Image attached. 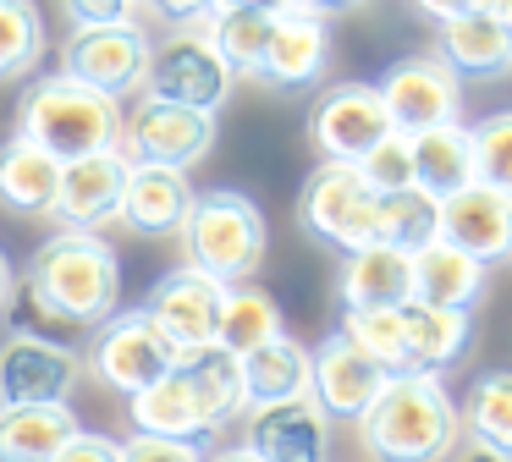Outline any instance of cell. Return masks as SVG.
Here are the masks:
<instances>
[{
  "label": "cell",
  "mask_w": 512,
  "mask_h": 462,
  "mask_svg": "<svg viewBox=\"0 0 512 462\" xmlns=\"http://www.w3.org/2000/svg\"><path fill=\"white\" fill-rule=\"evenodd\" d=\"M413 297V253L397 242H364L342 253L336 270V303L342 308H391Z\"/></svg>",
  "instance_id": "21"
},
{
  "label": "cell",
  "mask_w": 512,
  "mask_h": 462,
  "mask_svg": "<svg viewBox=\"0 0 512 462\" xmlns=\"http://www.w3.org/2000/svg\"><path fill=\"white\" fill-rule=\"evenodd\" d=\"M413 6H419L430 22H446V17H457V11H474L479 0H413Z\"/></svg>",
  "instance_id": "42"
},
{
  "label": "cell",
  "mask_w": 512,
  "mask_h": 462,
  "mask_svg": "<svg viewBox=\"0 0 512 462\" xmlns=\"http://www.w3.org/2000/svg\"><path fill=\"white\" fill-rule=\"evenodd\" d=\"M12 281H17V270H12V259L0 253V308H6V297H12Z\"/></svg>",
  "instance_id": "46"
},
{
  "label": "cell",
  "mask_w": 512,
  "mask_h": 462,
  "mask_svg": "<svg viewBox=\"0 0 512 462\" xmlns=\"http://www.w3.org/2000/svg\"><path fill=\"white\" fill-rule=\"evenodd\" d=\"M221 297H226V281H215L210 270H199V264H177L171 275H160V281L149 286L144 314L166 330V341L177 352H193V347H210L215 341Z\"/></svg>",
  "instance_id": "13"
},
{
  "label": "cell",
  "mask_w": 512,
  "mask_h": 462,
  "mask_svg": "<svg viewBox=\"0 0 512 462\" xmlns=\"http://www.w3.org/2000/svg\"><path fill=\"white\" fill-rule=\"evenodd\" d=\"M232 83L237 77L226 72V61L215 55V44L204 39V28H177L166 44L149 50V72H144V88H138V94L177 99V105L221 116V105L232 99Z\"/></svg>",
  "instance_id": "10"
},
{
  "label": "cell",
  "mask_w": 512,
  "mask_h": 462,
  "mask_svg": "<svg viewBox=\"0 0 512 462\" xmlns=\"http://www.w3.org/2000/svg\"><path fill=\"white\" fill-rule=\"evenodd\" d=\"M61 6H67L72 28H83V22H133L144 0H61Z\"/></svg>",
  "instance_id": "40"
},
{
  "label": "cell",
  "mask_w": 512,
  "mask_h": 462,
  "mask_svg": "<svg viewBox=\"0 0 512 462\" xmlns=\"http://www.w3.org/2000/svg\"><path fill=\"white\" fill-rule=\"evenodd\" d=\"M358 171H364V182L375 187V193L408 187V182H413V143H408V132L391 127L386 138H380L375 149H369L364 160H358Z\"/></svg>",
  "instance_id": "37"
},
{
  "label": "cell",
  "mask_w": 512,
  "mask_h": 462,
  "mask_svg": "<svg viewBox=\"0 0 512 462\" xmlns=\"http://www.w3.org/2000/svg\"><path fill=\"white\" fill-rule=\"evenodd\" d=\"M177 374H182V385H188L199 418L210 424V435H221L232 418L248 413V391H243L237 352H226L221 341H210V347H193V352H177Z\"/></svg>",
  "instance_id": "22"
},
{
  "label": "cell",
  "mask_w": 512,
  "mask_h": 462,
  "mask_svg": "<svg viewBox=\"0 0 512 462\" xmlns=\"http://www.w3.org/2000/svg\"><path fill=\"white\" fill-rule=\"evenodd\" d=\"M375 187L364 182L358 160H320L303 176L298 193V220L314 242L336 253H353L364 242H380V220H375Z\"/></svg>",
  "instance_id": "6"
},
{
  "label": "cell",
  "mask_w": 512,
  "mask_h": 462,
  "mask_svg": "<svg viewBox=\"0 0 512 462\" xmlns=\"http://www.w3.org/2000/svg\"><path fill=\"white\" fill-rule=\"evenodd\" d=\"M204 462H265V457H254L248 446H226V451H204Z\"/></svg>",
  "instance_id": "45"
},
{
  "label": "cell",
  "mask_w": 512,
  "mask_h": 462,
  "mask_svg": "<svg viewBox=\"0 0 512 462\" xmlns=\"http://www.w3.org/2000/svg\"><path fill=\"white\" fill-rule=\"evenodd\" d=\"M182 248L188 264L210 270L215 281H248V275L265 264V215L248 193L237 187H204L188 198V215H182Z\"/></svg>",
  "instance_id": "5"
},
{
  "label": "cell",
  "mask_w": 512,
  "mask_h": 462,
  "mask_svg": "<svg viewBox=\"0 0 512 462\" xmlns=\"http://www.w3.org/2000/svg\"><path fill=\"white\" fill-rule=\"evenodd\" d=\"M122 462H204V446L193 440H171V435H144L122 440Z\"/></svg>",
  "instance_id": "38"
},
{
  "label": "cell",
  "mask_w": 512,
  "mask_h": 462,
  "mask_svg": "<svg viewBox=\"0 0 512 462\" xmlns=\"http://www.w3.org/2000/svg\"><path fill=\"white\" fill-rule=\"evenodd\" d=\"M281 336V308L265 286H248V281H226L221 297V325H215V341L226 352H248L259 341Z\"/></svg>",
  "instance_id": "32"
},
{
  "label": "cell",
  "mask_w": 512,
  "mask_h": 462,
  "mask_svg": "<svg viewBox=\"0 0 512 462\" xmlns=\"http://www.w3.org/2000/svg\"><path fill=\"white\" fill-rule=\"evenodd\" d=\"M281 11H248V6H215L210 17L199 22L204 39L215 44V55L226 61L232 77H254L259 72V55H265V39L276 28Z\"/></svg>",
  "instance_id": "31"
},
{
  "label": "cell",
  "mask_w": 512,
  "mask_h": 462,
  "mask_svg": "<svg viewBox=\"0 0 512 462\" xmlns=\"http://www.w3.org/2000/svg\"><path fill=\"white\" fill-rule=\"evenodd\" d=\"M171 363H177V347L166 341V330H160L144 308H116L111 319L94 325L83 369H89L105 391L133 396V391H144L149 380H160Z\"/></svg>",
  "instance_id": "7"
},
{
  "label": "cell",
  "mask_w": 512,
  "mask_h": 462,
  "mask_svg": "<svg viewBox=\"0 0 512 462\" xmlns=\"http://www.w3.org/2000/svg\"><path fill=\"white\" fill-rule=\"evenodd\" d=\"M435 55L457 77H507L512 72V39L490 11H457L435 22Z\"/></svg>",
  "instance_id": "23"
},
{
  "label": "cell",
  "mask_w": 512,
  "mask_h": 462,
  "mask_svg": "<svg viewBox=\"0 0 512 462\" xmlns=\"http://www.w3.org/2000/svg\"><path fill=\"white\" fill-rule=\"evenodd\" d=\"M435 237L474 253L479 264H507L512 259V193L485 187V182H468L457 193H446Z\"/></svg>",
  "instance_id": "16"
},
{
  "label": "cell",
  "mask_w": 512,
  "mask_h": 462,
  "mask_svg": "<svg viewBox=\"0 0 512 462\" xmlns=\"http://www.w3.org/2000/svg\"><path fill=\"white\" fill-rule=\"evenodd\" d=\"M127 418H133V429H144V435H171V440H193V446L210 451V424L199 418V407H193L188 385H182L177 363H171L160 380H149L144 391L127 396Z\"/></svg>",
  "instance_id": "28"
},
{
  "label": "cell",
  "mask_w": 512,
  "mask_h": 462,
  "mask_svg": "<svg viewBox=\"0 0 512 462\" xmlns=\"http://www.w3.org/2000/svg\"><path fill=\"white\" fill-rule=\"evenodd\" d=\"M83 358L78 347H56L12 330L0 347V407H23V402H67V391L78 385Z\"/></svg>",
  "instance_id": "15"
},
{
  "label": "cell",
  "mask_w": 512,
  "mask_h": 462,
  "mask_svg": "<svg viewBox=\"0 0 512 462\" xmlns=\"http://www.w3.org/2000/svg\"><path fill=\"white\" fill-rule=\"evenodd\" d=\"M45 61V17L34 0H0V83H17Z\"/></svg>",
  "instance_id": "34"
},
{
  "label": "cell",
  "mask_w": 512,
  "mask_h": 462,
  "mask_svg": "<svg viewBox=\"0 0 512 462\" xmlns=\"http://www.w3.org/2000/svg\"><path fill=\"white\" fill-rule=\"evenodd\" d=\"M358 446L369 462H452L463 418L441 374H391L358 418Z\"/></svg>",
  "instance_id": "1"
},
{
  "label": "cell",
  "mask_w": 512,
  "mask_h": 462,
  "mask_svg": "<svg viewBox=\"0 0 512 462\" xmlns=\"http://www.w3.org/2000/svg\"><path fill=\"white\" fill-rule=\"evenodd\" d=\"M408 143H413V182H419L430 198H446V193H457V187L474 182V149H468V127L441 121V127L408 132Z\"/></svg>",
  "instance_id": "29"
},
{
  "label": "cell",
  "mask_w": 512,
  "mask_h": 462,
  "mask_svg": "<svg viewBox=\"0 0 512 462\" xmlns=\"http://www.w3.org/2000/svg\"><path fill=\"white\" fill-rule=\"evenodd\" d=\"M188 171L177 165H149V160H127V182H122V204L116 220L138 237H177L182 215H188Z\"/></svg>",
  "instance_id": "20"
},
{
  "label": "cell",
  "mask_w": 512,
  "mask_h": 462,
  "mask_svg": "<svg viewBox=\"0 0 512 462\" xmlns=\"http://www.w3.org/2000/svg\"><path fill=\"white\" fill-rule=\"evenodd\" d=\"M6 308H12V330H23V336H39V341H56V347H78L83 330L67 325L61 314H50L45 303H39L34 292L23 286V275L12 281V297H6Z\"/></svg>",
  "instance_id": "36"
},
{
  "label": "cell",
  "mask_w": 512,
  "mask_h": 462,
  "mask_svg": "<svg viewBox=\"0 0 512 462\" xmlns=\"http://www.w3.org/2000/svg\"><path fill=\"white\" fill-rule=\"evenodd\" d=\"M116 149L127 160L188 171V165H199L215 149V116L210 110H193V105H177V99L144 94L133 110H122V138H116Z\"/></svg>",
  "instance_id": "9"
},
{
  "label": "cell",
  "mask_w": 512,
  "mask_h": 462,
  "mask_svg": "<svg viewBox=\"0 0 512 462\" xmlns=\"http://www.w3.org/2000/svg\"><path fill=\"white\" fill-rule=\"evenodd\" d=\"M325 61H331V33H325V17L320 11H281L276 28L265 39V55H259V83L281 88V94H303V88L320 83Z\"/></svg>",
  "instance_id": "18"
},
{
  "label": "cell",
  "mask_w": 512,
  "mask_h": 462,
  "mask_svg": "<svg viewBox=\"0 0 512 462\" xmlns=\"http://www.w3.org/2000/svg\"><path fill=\"white\" fill-rule=\"evenodd\" d=\"M17 132L50 149L56 160H78V154L116 149L122 138V99L100 94V88L78 83L67 72L34 77V88L17 105Z\"/></svg>",
  "instance_id": "4"
},
{
  "label": "cell",
  "mask_w": 512,
  "mask_h": 462,
  "mask_svg": "<svg viewBox=\"0 0 512 462\" xmlns=\"http://www.w3.org/2000/svg\"><path fill=\"white\" fill-rule=\"evenodd\" d=\"M468 149H474V182L512 193V110H490L468 127Z\"/></svg>",
  "instance_id": "35"
},
{
  "label": "cell",
  "mask_w": 512,
  "mask_h": 462,
  "mask_svg": "<svg viewBox=\"0 0 512 462\" xmlns=\"http://www.w3.org/2000/svg\"><path fill=\"white\" fill-rule=\"evenodd\" d=\"M56 462H122V446H116L111 435H100V429H72V440L56 451Z\"/></svg>",
  "instance_id": "39"
},
{
  "label": "cell",
  "mask_w": 512,
  "mask_h": 462,
  "mask_svg": "<svg viewBox=\"0 0 512 462\" xmlns=\"http://www.w3.org/2000/svg\"><path fill=\"white\" fill-rule=\"evenodd\" d=\"M23 286L67 325L94 330L100 319H111L122 308V259L100 231L61 226L56 237H45L34 248Z\"/></svg>",
  "instance_id": "3"
},
{
  "label": "cell",
  "mask_w": 512,
  "mask_h": 462,
  "mask_svg": "<svg viewBox=\"0 0 512 462\" xmlns=\"http://www.w3.org/2000/svg\"><path fill=\"white\" fill-rule=\"evenodd\" d=\"M122 182H127V154H122V149H100V154L61 160L56 209H50V215H56L61 226H89V231H100L105 220H116Z\"/></svg>",
  "instance_id": "19"
},
{
  "label": "cell",
  "mask_w": 512,
  "mask_h": 462,
  "mask_svg": "<svg viewBox=\"0 0 512 462\" xmlns=\"http://www.w3.org/2000/svg\"><path fill=\"white\" fill-rule=\"evenodd\" d=\"M474 11H490V17H496L501 28H507V39H512V0H479Z\"/></svg>",
  "instance_id": "43"
},
{
  "label": "cell",
  "mask_w": 512,
  "mask_h": 462,
  "mask_svg": "<svg viewBox=\"0 0 512 462\" xmlns=\"http://www.w3.org/2000/svg\"><path fill=\"white\" fill-rule=\"evenodd\" d=\"M463 435L474 446L496 451L501 462H512V369H485L457 402Z\"/></svg>",
  "instance_id": "30"
},
{
  "label": "cell",
  "mask_w": 512,
  "mask_h": 462,
  "mask_svg": "<svg viewBox=\"0 0 512 462\" xmlns=\"http://www.w3.org/2000/svg\"><path fill=\"white\" fill-rule=\"evenodd\" d=\"M243 446L265 462H325L331 446V418L320 413L314 396H287V402L248 407Z\"/></svg>",
  "instance_id": "17"
},
{
  "label": "cell",
  "mask_w": 512,
  "mask_h": 462,
  "mask_svg": "<svg viewBox=\"0 0 512 462\" xmlns=\"http://www.w3.org/2000/svg\"><path fill=\"white\" fill-rule=\"evenodd\" d=\"M309 369H314L309 374V396L320 402L325 418H342V424H358L364 407L380 396V385L391 380L342 325L320 341V352H309Z\"/></svg>",
  "instance_id": "14"
},
{
  "label": "cell",
  "mask_w": 512,
  "mask_h": 462,
  "mask_svg": "<svg viewBox=\"0 0 512 462\" xmlns=\"http://www.w3.org/2000/svg\"><path fill=\"white\" fill-rule=\"evenodd\" d=\"M386 132L391 116L375 83H336L309 110V143L320 149V160H364Z\"/></svg>",
  "instance_id": "12"
},
{
  "label": "cell",
  "mask_w": 512,
  "mask_h": 462,
  "mask_svg": "<svg viewBox=\"0 0 512 462\" xmlns=\"http://www.w3.org/2000/svg\"><path fill=\"white\" fill-rule=\"evenodd\" d=\"M342 330L386 374H441L474 341V308H435L402 297L391 308H342Z\"/></svg>",
  "instance_id": "2"
},
{
  "label": "cell",
  "mask_w": 512,
  "mask_h": 462,
  "mask_svg": "<svg viewBox=\"0 0 512 462\" xmlns=\"http://www.w3.org/2000/svg\"><path fill=\"white\" fill-rule=\"evenodd\" d=\"M237 369H243V391H248V407L259 402H287V396H309V347L292 341L287 330L259 347L237 352Z\"/></svg>",
  "instance_id": "27"
},
{
  "label": "cell",
  "mask_w": 512,
  "mask_h": 462,
  "mask_svg": "<svg viewBox=\"0 0 512 462\" xmlns=\"http://www.w3.org/2000/svg\"><path fill=\"white\" fill-rule=\"evenodd\" d=\"M490 264H479L474 253L452 248L446 237H430L424 248H413V297L435 308H474L485 297Z\"/></svg>",
  "instance_id": "24"
},
{
  "label": "cell",
  "mask_w": 512,
  "mask_h": 462,
  "mask_svg": "<svg viewBox=\"0 0 512 462\" xmlns=\"http://www.w3.org/2000/svg\"><path fill=\"white\" fill-rule=\"evenodd\" d=\"M144 6L155 11L160 22H171V28H199L215 11V0H144Z\"/></svg>",
  "instance_id": "41"
},
{
  "label": "cell",
  "mask_w": 512,
  "mask_h": 462,
  "mask_svg": "<svg viewBox=\"0 0 512 462\" xmlns=\"http://www.w3.org/2000/svg\"><path fill=\"white\" fill-rule=\"evenodd\" d=\"M375 220H380V242H397V248H424L441 226V198H430L419 182L391 187L375 198Z\"/></svg>",
  "instance_id": "33"
},
{
  "label": "cell",
  "mask_w": 512,
  "mask_h": 462,
  "mask_svg": "<svg viewBox=\"0 0 512 462\" xmlns=\"http://www.w3.org/2000/svg\"><path fill=\"white\" fill-rule=\"evenodd\" d=\"M56 182H61V160L50 149H39L23 132L0 143V209L28 220L50 215L56 209Z\"/></svg>",
  "instance_id": "25"
},
{
  "label": "cell",
  "mask_w": 512,
  "mask_h": 462,
  "mask_svg": "<svg viewBox=\"0 0 512 462\" xmlns=\"http://www.w3.org/2000/svg\"><path fill=\"white\" fill-rule=\"evenodd\" d=\"M72 429H78V413L67 402L0 407V462H56Z\"/></svg>",
  "instance_id": "26"
},
{
  "label": "cell",
  "mask_w": 512,
  "mask_h": 462,
  "mask_svg": "<svg viewBox=\"0 0 512 462\" xmlns=\"http://www.w3.org/2000/svg\"><path fill=\"white\" fill-rule=\"evenodd\" d=\"M215 6H248V11H292L298 0H215Z\"/></svg>",
  "instance_id": "44"
},
{
  "label": "cell",
  "mask_w": 512,
  "mask_h": 462,
  "mask_svg": "<svg viewBox=\"0 0 512 462\" xmlns=\"http://www.w3.org/2000/svg\"><path fill=\"white\" fill-rule=\"evenodd\" d=\"M298 6L303 11H320V17H325V11H347V6H358V0H298Z\"/></svg>",
  "instance_id": "47"
},
{
  "label": "cell",
  "mask_w": 512,
  "mask_h": 462,
  "mask_svg": "<svg viewBox=\"0 0 512 462\" xmlns=\"http://www.w3.org/2000/svg\"><path fill=\"white\" fill-rule=\"evenodd\" d=\"M149 33L138 22H83V28L67 33L61 44V66L56 72L78 77V83L100 88L111 99H127L144 88V72H149Z\"/></svg>",
  "instance_id": "8"
},
{
  "label": "cell",
  "mask_w": 512,
  "mask_h": 462,
  "mask_svg": "<svg viewBox=\"0 0 512 462\" xmlns=\"http://www.w3.org/2000/svg\"><path fill=\"white\" fill-rule=\"evenodd\" d=\"M457 462H501L496 451H485V446H474V440H468V451H457Z\"/></svg>",
  "instance_id": "48"
},
{
  "label": "cell",
  "mask_w": 512,
  "mask_h": 462,
  "mask_svg": "<svg viewBox=\"0 0 512 462\" xmlns=\"http://www.w3.org/2000/svg\"><path fill=\"white\" fill-rule=\"evenodd\" d=\"M375 88H380V99H386V116L397 132L441 127V121H457V110H463V77H457L435 50L391 61Z\"/></svg>",
  "instance_id": "11"
}]
</instances>
